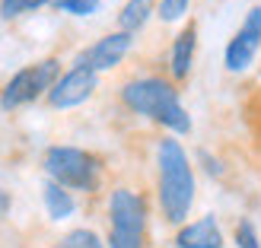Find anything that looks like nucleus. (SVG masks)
Listing matches in <instances>:
<instances>
[{
  "mask_svg": "<svg viewBox=\"0 0 261 248\" xmlns=\"http://www.w3.org/2000/svg\"><path fill=\"white\" fill-rule=\"evenodd\" d=\"M194 166L181 140L166 134L156 143V204L169 226H185L194 207Z\"/></svg>",
  "mask_w": 261,
  "mask_h": 248,
  "instance_id": "obj_1",
  "label": "nucleus"
},
{
  "mask_svg": "<svg viewBox=\"0 0 261 248\" xmlns=\"http://www.w3.org/2000/svg\"><path fill=\"white\" fill-rule=\"evenodd\" d=\"M118 99L127 112L140 115V118H150L153 124L166 127L172 137L191 134V115L181 105L178 86L169 76H156V73L134 76V80L121 83Z\"/></svg>",
  "mask_w": 261,
  "mask_h": 248,
  "instance_id": "obj_2",
  "label": "nucleus"
},
{
  "mask_svg": "<svg viewBox=\"0 0 261 248\" xmlns=\"http://www.w3.org/2000/svg\"><path fill=\"white\" fill-rule=\"evenodd\" d=\"M109 248H147L150 207L140 191L118 185L109 191Z\"/></svg>",
  "mask_w": 261,
  "mask_h": 248,
  "instance_id": "obj_3",
  "label": "nucleus"
},
{
  "mask_svg": "<svg viewBox=\"0 0 261 248\" xmlns=\"http://www.w3.org/2000/svg\"><path fill=\"white\" fill-rule=\"evenodd\" d=\"M42 169L51 181H58L67 191H83L93 194L102 181V159L89 150L67 147V143H55L42 156Z\"/></svg>",
  "mask_w": 261,
  "mask_h": 248,
  "instance_id": "obj_4",
  "label": "nucleus"
},
{
  "mask_svg": "<svg viewBox=\"0 0 261 248\" xmlns=\"http://www.w3.org/2000/svg\"><path fill=\"white\" fill-rule=\"evenodd\" d=\"M61 73H64L61 58H42L35 64H25V67L13 73L4 83V89H0V108L16 112L22 105H32V102H38L42 96L51 93V86L58 83Z\"/></svg>",
  "mask_w": 261,
  "mask_h": 248,
  "instance_id": "obj_5",
  "label": "nucleus"
},
{
  "mask_svg": "<svg viewBox=\"0 0 261 248\" xmlns=\"http://www.w3.org/2000/svg\"><path fill=\"white\" fill-rule=\"evenodd\" d=\"M261 51V4L249 7V13L242 16L239 29L232 32V38L226 42V51H223V67L229 73H245L255 64Z\"/></svg>",
  "mask_w": 261,
  "mask_h": 248,
  "instance_id": "obj_6",
  "label": "nucleus"
},
{
  "mask_svg": "<svg viewBox=\"0 0 261 248\" xmlns=\"http://www.w3.org/2000/svg\"><path fill=\"white\" fill-rule=\"evenodd\" d=\"M96 89H99V73L83 67V64H73V67H67L58 76V83L51 86L45 102L51 108H58V112H67V108L83 105L86 99H93Z\"/></svg>",
  "mask_w": 261,
  "mask_h": 248,
  "instance_id": "obj_7",
  "label": "nucleus"
},
{
  "mask_svg": "<svg viewBox=\"0 0 261 248\" xmlns=\"http://www.w3.org/2000/svg\"><path fill=\"white\" fill-rule=\"evenodd\" d=\"M130 45H134V35L115 29V32H109V35L96 38V42L89 45L86 51H80L73 64H83V67L96 70V73H106V70H115V67H118V64L127 58Z\"/></svg>",
  "mask_w": 261,
  "mask_h": 248,
  "instance_id": "obj_8",
  "label": "nucleus"
},
{
  "mask_svg": "<svg viewBox=\"0 0 261 248\" xmlns=\"http://www.w3.org/2000/svg\"><path fill=\"white\" fill-rule=\"evenodd\" d=\"M194 58H198V22H188L169 48V80L185 83L194 70Z\"/></svg>",
  "mask_w": 261,
  "mask_h": 248,
  "instance_id": "obj_9",
  "label": "nucleus"
},
{
  "mask_svg": "<svg viewBox=\"0 0 261 248\" xmlns=\"http://www.w3.org/2000/svg\"><path fill=\"white\" fill-rule=\"evenodd\" d=\"M175 248H223V229H220V219L214 213H204L201 219H191V223L175 229Z\"/></svg>",
  "mask_w": 261,
  "mask_h": 248,
  "instance_id": "obj_10",
  "label": "nucleus"
},
{
  "mask_svg": "<svg viewBox=\"0 0 261 248\" xmlns=\"http://www.w3.org/2000/svg\"><path fill=\"white\" fill-rule=\"evenodd\" d=\"M42 204H45V210H48V216L55 219V223L73 216V210H76L73 194H70L67 188H61L58 181H51V178L42 181Z\"/></svg>",
  "mask_w": 261,
  "mask_h": 248,
  "instance_id": "obj_11",
  "label": "nucleus"
},
{
  "mask_svg": "<svg viewBox=\"0 0 261 248\" xmlns=\"http://www.w3.org/2000/svg\"><path fill=\"white\" fill-rule=\"evenodd\" d=\"M156 13V0H127L118 13V29L121 32H140L150 22V16Z\"/></svg>",
  "mask_w": 261,
  "mask_h": 248,
  "instance_id": "obj_12",
  "label": "nucleus"
},
{
  "mask_svg": "<svg viewBox=\"0 0 261 248\" xmlns=\"http://www.w3.org/2000/svg\"><path fill=\"white\" fill-rule=\"evenodd\" d=\"M55 248H106V242L99 239V232H96V229L76 226V229H70V232H64Z\"/></svg>",
  "mask_w": 261,
  "mask_h": 248,
  "instance_id": "obj_13",
  "label": "nucleus"
},
{
  "mask_svg": "<svg viewBox=\"0 0 261 248\" xmlns=\"http://www.w3.org/2000/svg\"><path fill=\"white\" fill-rule=\"evenodd\" d=\"M55 0H0V19H19L25 13H35Z\"/></svg>",
  "mask_w": 261,
  "mask_h": 248,
  "instance_id": "obj_14",
  "label": "nucleus"
},
{
  "mask_svg": "<svg viewBox=\"0 0 261 248\" xmlns=\"http://www.w3.org/2000/svg\"><path fill=\"white\" fill-rule=\"evenodd\" d=\"M232 242H236V248H261V239H258V229L252 219H239L236 229H232Z\"/></svg>",
  "mask_w": 261,
  "mask_h": 248,
  "instance_id": "obj_15",
  "label": "nucleus"
},
{
  "mask_svg": "<svg viewBox=\"0 0 261 248\" xmlns=\"http://www.w3.org/2000/svg\"><path fill=\"white\" fill-rule=\"evenodd\" d=\"M188 7H191V0H160L156 4V16L163 22H178V19H185Z\"/></svg>",
  "mask_w": 261,
  "mask_h": 248,
  "instance_id": "obj_16",
  "label": "nucleus"
},
{
  "mask_svg": "<svg viewBox=\"0 0 261 248\" xmlns=\"http://www.w3.org/2000/svg\"><path fill=\"white\" fill-rule=\"evenodd\" d=\"M55 7L67 16H93L99 10V0H55Z\"/></svg>",
  "mask_w": 261,
  "mask_h": 248,
  "instance_id": "obj_17",
  "label": "nucleus"
},
{
  "mask_svg": "<svg viewBox=\"0 0 261 248\" xmlns=\"http://www.w3.org/2000/svg\"><path fill=\"white\" fill-rule=\"evenodd\" d=\"M194 156H198V162L204 166V172L211 175V178H220V175L226 172V169H223V162H220V159H217V156H214L211 150H198Z\"/></svg>",
  "mask_w": 261,
  "mask_h": 248,
  "instance_id": "obj_18",
  "label": "nucleus"
},
{
  "mask_svg": "<svg viewBox=\"0 0 261 248\" xmlns=\"http://www.w3.org/2000/svg\"><path fill=\"white\" fill-rule=\"evenodd\" d=\"M10 207H13V198H10V191H4V188H0V219H4V216L10 213Z\"/></svg>",
  "mask_w": 261,
  "mask_h": 248,
  "instance_id": "obj_19",
  "label": "nucleus"
}]
</instances>
